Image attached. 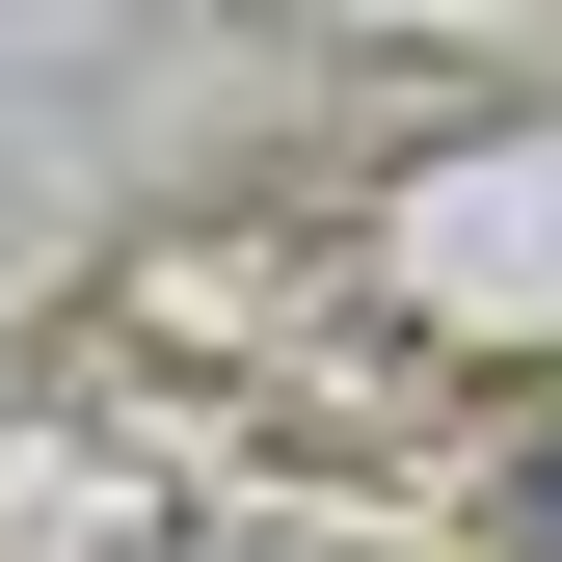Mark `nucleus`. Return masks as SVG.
Segmentation results:
<instances>
[{
    "label": "nucleus",
    "mask_w": 562,
    "mask_h": 562,
    "mask_svg": "<svg viewBox=\"0 0 562 562\" xmlns=\"http://www.w3.org/2000/svg\"><path fill=\"white\" fill-rule=\"evenodd\" d=\"M0 562H562V108L81 295Z\"/></svg>",
    "instance_id": "nucleus-1"
}]
</instances>
